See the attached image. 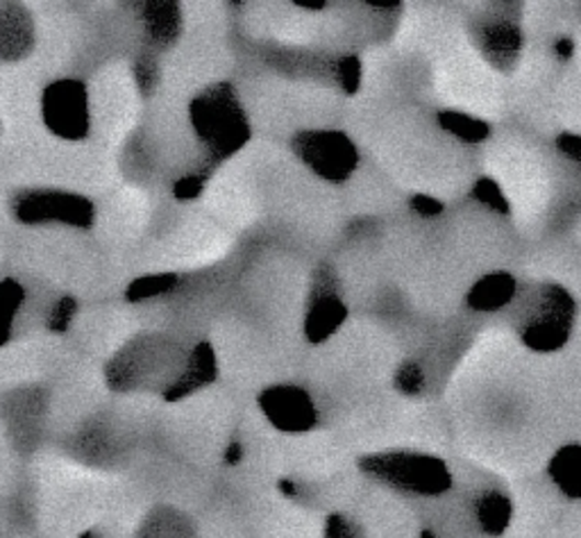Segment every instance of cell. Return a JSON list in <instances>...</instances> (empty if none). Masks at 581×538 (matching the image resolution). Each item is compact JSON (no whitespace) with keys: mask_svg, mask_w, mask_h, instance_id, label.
<instances>
[{"mask_svg":"<svg viewBox=\"0 0 581 538\" xmlns=\"http://www.w3.org/2000/svg\"><path fill=\"white\" fill-rule=\"evenodd\" d=\"M189 112L198 139L214 157H227L250 139L246 112L227 82H219L195 96Z\"/></svg>","mask_w":581,"mask_h":538,"instance_id":"6da1fadb","label":"cell"},{"mask_svg":"<svg viewBox=\"0 0 581 538\" xmlns=\"http://www.w3.org/2000/svg\"><path fill=\"white\" fill-rule=\"evenodd\" d=\"M361 473L395 491L412 495H443L452 489L448 463L423 452H378L359 461Z\"/></svg>","mask_w":581,"mask_h":538,"instance_id":"7a4b0ae2","label":"cell"},{"mask_svg":"<svg viewBox=\"0 0 581 538\" xmlns=\"http://www.w3.org/2000/svg\"><path fill=\"white\" fill-rule=\"evenodd\" d=\"M12 216L23 225L91 227L96 208L89 198L62 189H23L12 198Z\"/></svg>","mask_w":581,"mask_h":538,"instance_id":"3957f363","label":"cell"},{"mask_svg":"<svg viewBox=\"0 0 581 538\" xmlns=\"http://www.w3.org/2000/svg\"><path fill=\"white\" fill-rule=\"evenodd\" d=\"M574 312L577 307L568 289L545 284L521 329L523 344L536 352H555L563 348L570 339Z\"/></svg>","mask_w":581,"mask_h":538,"instance_id":"277c9868","label":"cell"},{"mask_svg":"<svg viewBox=\"0 0 581 538\" xmlns=\"http://www.w3.org/2000/svg\"><path fill=\"white\" fill-rule=\"evenodd\" d=\"M291 148L310 171L334 184L346 182L359 164L357 148L348 134L336 130L300 132Z\"/></svg>","mask_w":581,"mask_h":538,"instance_id":"5b68a950","label":"cell"},{"mask_svg":"<svg viewBox=\"0 0 581 538\" xmlns=\"http://www.w3.org/2000/svg\"><path fill=\"white\" fill-rule=\"evenodd\" d=\"M42 116L59 139L80 142L89 134V93L80 80L51 82L42 93Z\"/></svg>","mask_w":581,"mask_h":538,"instance_id":"8992f818","label":"cell"},{"mask_svg":"<svg viewBox=\"0 0 581 538\" xmlns=\"http://www.w3.org/2000/svg\"><path fill=\"white\" fill-rule=\"evenodd\" d=\"M259 410L272 427L280 431H310L319 423V412L310 391L293 384L268 386L259 395Z\"/></svg>","mask_w":581,"mask_h":538,"instance_id":"52a82bcc","label":"cell"},{"mask_svg":"<svg viewBox=\"0 0 581 538\" xmlns=\"http://www.w3.org/2000/svg\"><path fill=\"white\" fill-rule=\"evenodd\" d=\"M348 316L346 302L336 293V280L329 268H321L310 295V312L304 321V334L312 344L325 341Z\"/></svg>","mask_w":581,"mask_h":538,"instance_id":"ba28073f","label":"cell"},{"mask_svg":"<svg viewBox=\"0 0 581 538\" xmlns=\"http://www.w3.org/2000/svg\"><path fill=\"white\" fill-rule=\"evenodd\" d=\"M37 44L32 14L21 3L0 0V61L16 64L32 55Z\"/></svg>","mask_w":581,"mask_h":538,"instance_id":"9c48e42d","label":"cell"},{"mask_svg":"<svg viewBox=\"0 0 581 538\" xmlns=\"http://www.w3.org/2000/svg\"><path fill=\"white\" fill-rule=\"evenodd\" d=\"M477 40H480V48L484 51L487 59L500 66V69L514 66L523 46L518 23L509 19L487 21L484 25H480V30H477Z\"/></svg>","mask_w":581,"mask_h":538,"instance_id":"30bf717a","label":"cell"},{"mask_svg":"<svg viewBox=\"0 0 581 538\" xmlns=\"http://www.w3.org/2000/svg\"><path fill=\"white\" fill-rule=\"evenodd\" d=\"M216 376H219V366H216L214 348L210 344H200L193 348V352L187 361V368L178 376V380L166 389L164 397L168 402L182 400L185 395L212 384L216 380Z\"/></svg>","mask_w":581,"mask_h":538,"instance_id":"8fae6325","label":"cell"},{"mask_svg":"<svg viewBox=\"0 0 581 538\" xmlns=\"http://www.w3.org/2000/svg\"><path fill=\"white\" fill-rule=\"evenodd\" d=\"M518 282L509 273H491L468 291V307L474 312H498L514 300Z\"/></svg>","mask_w":581,"mask_h":538,"instance_id":"7c38bea8","label":"cell"},{"mask_svg":"<svg viewBox=\"0 0 581 538\" xmlns=\"http://www.w3.org/2000/svg\"><path fill=\"white\" fill-rule=\"evenodd\" d=\"M511 514H514V507L502 491L491 489L474 500V520L489 536H502L509 529Z\"/></svg>","mask_w":581,"mask_h":538,"instance_id":"4fadbf2b","label":"cell"},{"mask_svg":"<svg viewBox=\"0 0 581 538\" xmlns=\"http://www.w3.org/2000/svg\"><path fill=\"white\" fill-rule=\"evenodd\" d=\"M144 23L148 35L157 42V44H174L180 37V27H182V16L178 10V3H146L144 10Z\"/></svg>","mask_w":581,"mask_h":538,"instance_id":"5bb4252c","label":"cell"},{"mask_svg":"<svg viewBox=\"0 0 581 538\" xmlns=\"http://www.w3.org/2000/svg\"><path fill=\"white\" fill-rule=\"evenodd\" d=\"M548 475L563 495L577 500L581 493V448L577 444L563 446L550 461Z\"/></svg>","mask_w":581,"mask_h":538,"instance_id":"9a60e30c","label":"cell"},{"mask_svg":"<svg viewBox=\"0 0 581 538\" xmlns=\"http://www.w3.org/2000/svg\"><path fill=\"white\" fill-rule=\"evenodd\" d=\"M25 289L21 282L5 278L0 280V348H3L12 339L14 321L23 307Z\"/></svg>","mask_w":581,"mask_h":538,"instance_id":"2e32d148","label":"cell"},{"mask_svg":"<svg viewBox=\"0 0 581 538\" xmlns=\"http://www.w3.org/2000/svg\"><path fill=\"white\" fill-rule=\"evenodd\" d=\"M438 123L443 130H448L450 134H455L457 139H461L466 144H480L491 134L489 123H484L480 119H472V116L461 114V112H440Z\"/></svg>","mask_w":581,"mask_h":538,"instance_id":"e0dca14e","label":"cell"},{"mask_svg":"<svg viewBox=\"0 0 581 538\" xmlns=\"http://www.w3.org/2000/svg\"><path fill=\"white\" fill-rule=\"evenodd\" d=\"M176 284H178V276H174V273L139 278V280H134L127 287V300H132V302L148 300V298H155V295H161V293L170 291Z\"/></svg>","mask_w":581,"mask_h":538,"instance_id":"ac0fdd59","label":"cell"},{"mask_svg":"<svg viewBox=\"0 0 581 538\" xmlns=\"http://www.w3.org/2000/svg\"><path fill=\"white\" fill-rule=\"evenodd\" d=\"M395 389L404 395H418L425 389V373L416 361H402L395 373Z\"/></svg>","mask_w":581,"mask_h":538,"instance_id":"d6986e66","label":"cell"},{"mask_svg":"<svg viewBox=\"0 0 581 538\" xmlns=\"http://www.w3.org/2000/svg\"><path fill=\"white\" fill-rule=\"evenodd\" d=\"M472 193H474V198L480 200V203H484L487 208H491V210H495V212H502V214L509 212V203H506V198H504L502 189H500L491 178L477 180Z\"/></svg>","mask_w":581,"mask_h":538,"instance_id":"ffe728a7","label":"cell"},{"mask_svg":"<svg viewBox=\"0 0 581 538\" xmlns=\"http://www.w3.org/2000/svg\"><path fill=\"white\" fill-rule=\"evenodd\" d=\"M78 312V300L71 295H64L55 302V307L48 316V329L51 332H66L68 325H71L74 316Z\"/></svg>","mask_w":581,"mask_h":538,"instance_id":"44dd1931","label":"cell"},{"mask_svg":"<svg viewBox=\"0 0 581 538\" xmlns=\"http://www.w3.org/2000/svg\"><path fill=\"white\" fill-rule=\"evenodd\" d=\"M338 80L344 85L348 93H355L359 89L361 80V64L357 57H344L338 61Z\"/></svg>","mask_w":581,"mask_h":538,"instance_id":"7402d4cb","label":"cell"},{"mask_svg":"<svg viewBox=\"0 0 581 538\" xmlns=\"http://www.w3.org/2000/svg\"><path fill=\"white\" fill-rule=\"evenodd\" d=\"M325 538H361V531L359 527L348 520L346 516H329L327 518V525H325Z\"/></svg>","mask_w":581,"mask_h":538,"instance_id":"603a6c76","label":"cell"},{"mask_svg":"<svg viewBox=\"0 0 581 538\" xmlns=\"http://www.w3.org/2000/svg\"><path fill=\"white\" fill-rule=\"evenodd\" d=\"M134 76H136V82H139L142 91L150 93L155 89V85H157V64H155V59L142 57L139 61H136Z\"/></svg>","mask_w":581,"mask_h":538,"instance_id":"cb8c5ba5","label":"cell"},{"mask_svg":"<svg viewBox=\"0 0 581 538\" xmlns=\"http://www.w3.org/2000/svg\"><path fill=\"white\" fill-rule=\"evenodd\" d=\"M412 208H414V212H418L421 216H436V214L443 212V203H438L436 198H432V195H423V193L412 198Z\"/></svg>","mask_w":581,"mask_h":538,"instance_id":"d4e9b609","label":"cell"},{"mask_svg":"<svg viewBox=\"0 0 581 538\" xmlns=\"http://www.w3.org/2000/svg\"><path fill=\"white\" fill-rule=\"evenodd\" d=\"M557 146H559V150H561L566 157L579 161V157H581V142H579L577 134H570V132L559 134V137H557Z\"/></svg>","mask_w":581,"mask_h":538,"instance_id":"484cf974","label":"cell"},{"mask_svg":"<svg viewBox=\"0 0 581 538\" xmlns=\"http://www.w3.org/2000/svg\"><path fill=\"white\" fill-rule=\"evenodd\" d=\"M200 189H202L200 176H189V178H185L182 182L176 184V195L178 198H193V195L200 193Z\"/></svg>","mask_w":581,"mask_h":538,"instance_id":"4316f807","label":"cell"},{"mask_svg":"<svg viewBox=\"0 0 581 538\" xmlns=\"http://www.w3.org/2000/svg\"><path fill=\"white\" fill-rule=\"evenodd\" d=\"M242 455H244L242 446H238V444H232V446L227 448V452H225V461H227V463H236L238 459H242Z\"/></svg>","mask_w":581,"mask_h":538,"instance_id":"83f0119b","label":"cell"},{"mask_svg":"<svg viewBox=\"0 0 581 538\" xmlns=\"http://www.w3.org/2000/svg\"><path fill=\"white\" fill-rule=\"evenodd\" d=\"M298 8H304V10H312V12H319V10H325L327 3L325 0H321V3H310V0H295Z\"/></svg>","mask_w":581,"mask_h":538,"instance_id":"f1b7e54d","label":"cell"},{"mask_svg":"<svg viewBox=\"0 0 581 538\" xmlns=\"http://www.w3.org/2000/svg\"><path fill=\"white\" fill-rule=\"evenodd\" d=\"M370 8H375V10H382V12H393V10H400V3H391V5H387V3H368Z\"/></svg>","mask_w":581,"mask_h":538,"instance_id":"f546056e","label":"cell"},{"mask_svg":"<svg viewBox=\"0 0 581 538\" xmlns=\"http://www.w3.org/2000/svg\"><path fill=\"white\" fill-rule=\"evenodd\" d=\"M557 51H559V55H570L572 53V42H568V40H563V42H559V46H557Z\"/></svg>","mask_w":581,"mask_h":538,"instance_id":"4dcf8cb0","label":"cell"},{"mask_svg":"<svg viewBox=\"0 0 581 538\" xmlns=\"http://www.w3.org/2000/svg\"><path fill=\"white\" fill-rule=\"evenodd\" d=\"M421 538H436V536H434V534H432V531H429V529H425V531H423V534H421Z\"/></svg>","mask_w":581,"mask_h":538,"instance_id":"1f68e13d","label":"cell"}]
</instances>
